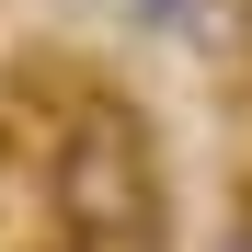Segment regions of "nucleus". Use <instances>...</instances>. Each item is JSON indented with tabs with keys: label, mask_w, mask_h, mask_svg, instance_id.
I'll use <instances>...</instances> for the list:
<instances>
[{
	"label": "nucleus",
	"mask_w": 252,
	"mask_h": 252,
	"mask_svg": "<svg viewBox=\"0 0 252 252\" xmlns=\"http://www.w3.org/2000/svg\"><path fill=\"white\" fill-rule=\"evenodd\" d=\"M46 206H58V229H69V241H92V252L149 241V218H160L149 126H138V115H115V103L69 115V138L46 149Z\"/></svg>",
	"instance_id": "f257e3e1"
},
{
	"label": "nucleus",
	"mask_w": 252,
	"mask_h": 252,
	"mask_svg": "<svg viewBox=\"0 0 252 252\" xmlns=\"http://www.w3.org/2000/svg\"><path fill=\"white\" fill-rule=\"evenodd\" d=\"M115 12H126V23H149V34H172V23H184V0H115Z\"/></svg>",
	"instance_id": "f03ea898"
},
{
	"label": "nucleus",
	"mask_w": 252,
	"mask_h": 252,
	"mask_svg": "<svg viewBox=\"0 0 252 252\" xmlns=\"http://www.w3.org/2000/svg\"><path fill=\"white\" fill-rule=\"evenodd\" d=\"M218 252H252V218H241V229H229V241H218Z\"/></svg>",
	"instance_id": "7ed1b4c3"
}]
</instances>
